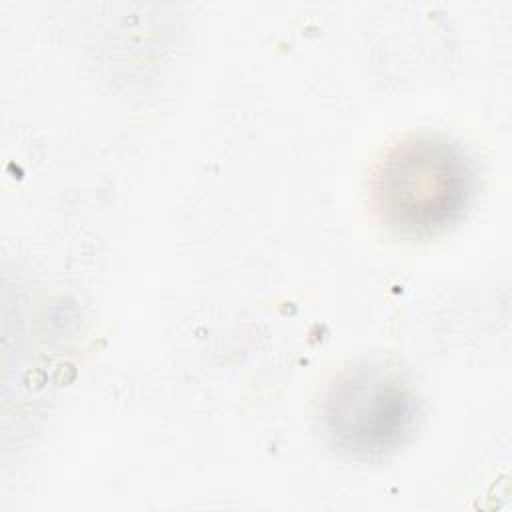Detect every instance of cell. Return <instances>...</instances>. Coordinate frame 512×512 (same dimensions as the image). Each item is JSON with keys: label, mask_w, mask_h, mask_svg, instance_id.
<instances>
[{"label": "cell", "mask_w": 512, "mask_h": 512, "mask_svg": "<svg viewBox=\"0 0 512 512\" xmlns=\"http://www.w3.org/2000/svg\"><path fill=\"white\" fill-rule=\"evenodd\" d=\"M474 174L464 152L442 136L420 134L394 144L372 176V204L400 236L430 238L460 220Z\"/></svg>", "instance_id": "1"}, {"label": "cell", "mask_w": 512, "mask_h": 512, "mask_svg": "<svg viewBox=\"0 0 512 512\" xmlns=\"http://www.w3.org/2000/svg\"><path fill=\"white\" fill-rule=\"evenodd\" d=\"M418 404L398 372L380 364L344 370L322 402L332 444L356 458H380L400 448L416 428Z\"/></svg>", "instance_id": "2"}]
</instances>
